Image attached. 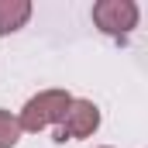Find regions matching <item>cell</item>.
I'll return each instance as SVG.
<instances>
[{
    "mask_svg": "<svg viewBox=\"0 0 148 148\" xmlns=\"http://www.w3.org/2000/svg\"><path fill=\"white\" fill-rule=\"evenodd\" d=\"M69 103H73V97H69L66 90H41L38 97H31V100L24 103L17 124H21V131H35L38 134V131L59 124L62 114L69 110Z\"/></svg>",
    "mask_w": 148,
    "mask_h": 148,
    "instance_id": "obj_1",
    "label": "cell"
},
{
    "mask_svg": "<svg viewBox=\"0 0 148 148\" xmlns=\"http://www.w3.org/2000/svg\"><path fill=\"white\" fill-rule=\"evenodd\" d=\"M31 0H0V35H14L28 24Z\"/></svg>",
    "mask_w": 148,
    "mask_h": 148,
    "instance_id": "obj_4",
    "label": "cell"
},
{
    "mask_svg": "<svg viewBox=\"0 0 148 148\" xmlns=\"http://www.w3.org/2000/svg\"><path fill=\"white\" fill-rule=\"evenodd\" d=\"M100 127V107L93 100H76L69 103V110L62 114V121L55 124V141H79L90 138Z\"/></svg>",
    "mask_w": 148,
    "mask_h": 148,
    "instance_id": "obj_3",
    "label": "cell"
},
{
    "mask_svg": "<svg viewBox=\"0 0 148 148\" xmlns=\"http://www.w3.org/2000/svg\"><path fill=\"white\" fill-rule=\"evenodd\" d=\"M21 124H17V117L10 110H0V148H14L21 141Z\"/></svg>",
    "mask_w": 148,
    "mask_h": 148,
    "instance_id": "obj_5",
    "label": "cell"
},
{
    "mask_svg": "<svg viewBox=\"0 0 148 148\" xmlns=\"http://www.w3.org/2000/svg\"><path fill=\"white\" fill-rule=\"evenodd\" d=\"M93 24L110 38H127L138 28V3L134 0H100L93 3Z\"/></svg>",
    "mask_w": 148,
    "mask_h": 148,
    "instance_id": "obj_2",
    "label": "cell"
}]
</instances>
